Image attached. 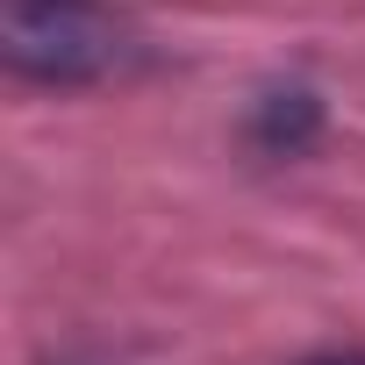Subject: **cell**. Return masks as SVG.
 <instances>
[{"label": "cell", "instance_id": "6da1fadb", "mask_svg": "<svg viewBox=\"0 0 365 365\" xmlns=\"http://www.w3.org/2000/svg\"><path fill=\"white\" fill-rule=\"evenodd\" d=\"M0 58L36 86H93L122 65V22L93 0H8Z\"/></svg>", "mask_w": 365, "mask_h": 365}, {"label": "cell", "instance_id": "7a4b0ae2", "mask_svg": "<svg viewBox=\"0 0 365 365\" xmlns=\"http://www.w3.org/2000/svg\"><path fill=\"white\" fill-rule=\"evenodd\" d=\"M301 365H365L358 351H322V358H301Z\"/></svg>", "mask_w": 365, "mask_h": 365}]
</instances>
